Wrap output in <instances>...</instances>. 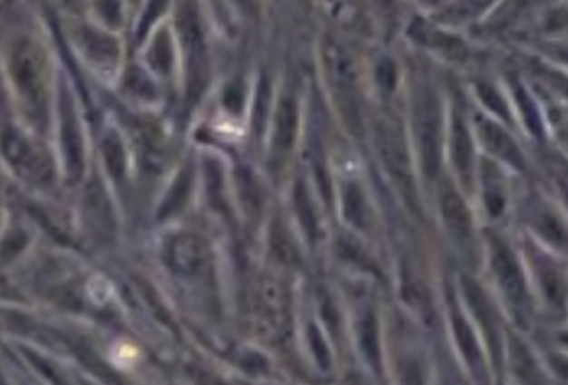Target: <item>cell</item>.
I'll return each instance as SVG.
<instances>
[{"instance_id":"30bf717a","label":"cell","mask_w":568,"mask_h":385,"mask_svg":"<svg viewBox=\"0 0 568 385\" xmlns=\"http://www.w3.org/2000/svg\"><path fill=\"white\" fill-rule=\"evenodd\" d=\"M442 217L451 236L459 243H467L472 237V217L467 205L454 189H446L441 197Z\"/></svg>"},{"instance_id":"60d3db41","label":"cell","mask_w":568,"mask_h":385,"mask_svg":"<svg viewBox=\"0 0 568 385\" xmlns=\"http://www.w3.org/2000/svg\"><path fill=\"white\" fill-rule=\"evenodd\" d=\"M563 193H565V199H567L568 203V188H565V187H563Z\"/></svg>"},{"instance_id":"f35d334b","label":"cell","mask_w":568,"mask_h":385,"mask_svg":"<svg viewBox=\"0 0 568 385\" xmlns=\"http://www.w3.org/2000/svg\"><path fill=\"white\" fill-rule=\"evenodd\" d=\"M562 140H563V141H565V143H567L568 145V127H565V129L562 130Z\"/></svg>"},{"instance_id":"5b68a950","label":"cell","mask_w":568,"mask_h":385,"mask_svg":"<svg viewBox=\"0 0 568 385\" xmlns=\"http://www.w3.org/2000/svg\"><path fill=\"white\" fill-rule=\"evenodd\" d=\"M326 59H328L326 62L329 69V77L336 90V103L339 105V110L349 130L356 135H361L363 125H361L359 105L356 99V70H354L353 57L341 45L331 43L328 45Z\"/></svg>"},{"instance_id":"f546056e","label":"cell","mask_w":568,"mask_h":385,"mask_svg":"<svg viewBox=\"0 0 568 385\" xmlns=\"http://www.w3.org/2000/svg\"><path fill=\"white\" fill-rule=\"evenodd\" d=\"M477 91H479L480 100L484 101V105L487 109L492 110L495 115H499L500 119L510 121L509 107L497 90L494 89L492 85H487V83H479Z\"/></svg>"},{"instance_id":"1f68e13d","label":"cell","mask_w":568,"mask_h":385,"mask_svg":"<svg viewBox=\"0 0 568 385\" xmlns=\"http://www.w3.org/2000/svg\"><path fill=\"white\" fill-rule=\"evenodd\" d=\"M376 80L384 91H392L397 82V69L391 59H382L376 67Z\"/></svg>"},{"instance_id":"83f0119b","label":"cell","mask_w":568,"mask_h":385,"mask_svg":"<svg viewBox=\"0 0 568 385\" xmlns=\"http://www.w3.org/2000/svg\"><path fill=\"white\" fill-rule=\"evenodd\" d=\"M539 229L544 236L553 243L555 246H568V231L559 217L552 213H544L539 217Z\"/></svg>"},{"instance_id":"9c48e42d","label":"cell","mask_w":568,"mask_h":385,"mask_svg":"<svg viewBox=\"0 0 568 385\" xmlns=\"http://www.w3.org/2000/svg\"><path fill=\"white\" fill-rule=\"evenodd\" d=\"M85 223L93 231L95 236H112L115 231V217L113 209L108 201L107 191L100 185V181H93L85 191Z\"/></svg>"},{"instance_id":"ac0fdd59","label":"cell","mask_w":568,"mask_h":385,"mask_svg":"<svg viewBox=\"0 0 568 385\" xmlns=\"http://www.w3.org/2000/svg\"><path fill=\"white\" fill-rule=\"evenodd\" d=\"M79 39L82 49L93 62L113 63L117 60L118 43L115 39L93 29L82 30Z\"/></svg>"},{"instance_id":"7a4b0ae2","label":"cell","mask_w":568,"mask_h":385,"mask_svg":"<svg viewBox=\"0 0 568 385\" xmlns=\"http://www.w3.org/2000/svg\"><path fill=\"white\" fill-rule=\"evenodd\" d=\"M376 145L386 171L391 175L402 197L416 207V189L412 183L411 161L401 129L394 120L382 119L376 125Z\"/></svg>"},{"instance_id":"2e32d148","label":"cell","mask_w":568,"mask_h":385,"mask_svg":"<svg viewBox=\"0 0 568 385\" xmlns=\"http://www.w3.org/2000/svg\"><path fill=\"white\" fill-rule=\"evenodd\" d=\"M452 159L455 169L459 171L462 179L469 181L472 175V159H474V149H472V140L469 130L465 127L464 120L459 113L454 115L452 121Z\"/></svg>"},{"instance_id":"74e56055","label":"cell","mask_w":568,"mask_h":385,"mask_svg":"<svg viewBox=\"0 0 568 385\" xmlns=\"http://www.w3.org/2000/svg\"><path fill=\"white\" fill-rule=\"evenodd\" d=\"M552 366L559 372L563 379H568V359L567 357H552Z\"/></svg>"},{"instance_id":"9a60e30c","label":"cell","mask_w":568,"mask_h":385,"mask_svg":"<svg viewBox=\"0 0 568 385\" xmlns=\"http://www.w3.org/2000/svg\"><path fill=\"white\" fill-rule=\"evenodd\" d=\"M409 34L417 42L426 43V45H431L432 49L441 50L442 53L449 55L452 59L461 60L467 55L465 43L461 39L447 35V34L439 32V30L431 29L429 25H426L421 20H416L412 24Z\"/></svg>"},{"instance_id":"b9f144b4","label":"cell","mask_w":568,"mask_h":385,"mask_svg":"<svg viewBox=\"0 0 568 385\" xmlns=\"http://www.w3.org/2000/svg\"><path fill=\"white\" fill-rule=\"evenodd\" d=\"M0 385H7V384H5V380H4V379H2V377H0Z\"/></svg>"},{"instance_id":"ffe728a7","label":"cell","mask_w":568,"mask_h":385,"mask_svg":"<svg viewBox=\"0 0 568 385\" xmlns=\"http://www.w3.org/2000/svg\"><path fill=\"white\" fill-rule=\"evenodd\" d=\"M482 178H484V197L490 217H497L505 207V193H504V178L500 169L484 159L482 163Z\"/></svg>"},{"instance_id":"cb8c5ba5","label":"cell","mask_w":568,"mask_h":385,"mask_svg":"<svg viewBox=\"0 0 568 385\" xmlns=\"http://www.w3.org/2000/svg\"><path fill=\"white\" fill-rule=\"evenodd\" d=\"M190 188H191V175L188 169H183L180 175H178L177 181L173 183V187L170 189L168 197H165L163 205L160 207V213L158 217H168L171 215H175L177 211H180L185 201H187L188 195H190Z\"/></svg>"},{"instance_id":"4fadbf2b","label":"cell","mask_w":568,"mask_h":385,"mask_svg":"<svg viewBox=\"0 0 568 385\" xmlns=\"http://www.w3.org/2000/svg\"><path fill=\"white\" fill-rule=\"evenodd\" d=\"M537 276H539L542 294L550 307L562 311L565 307L568 296L567 281L560 273L559 267L555 266L549 257H537Z\"/></svg>"},{"instance_id":"484cf974","label":"cell","mask_w":568,"mask_h":385,"mask_svg":"<svg viewBox=\"0 0 568 385\" xmlns=\"http://www.w3.org/2000/svg\"><path fill=\"white\" fill-rule=\"evenodd\" d=\"M150 63L162 75H168L173 65V43L168 30H162L150 50Z\"/></svg>"},{"instance_id":"4dcf8cb0","label":"cell","mask_w":568,"mask_h":385,"mask_svg":"<svg viewBox=\"0 0 568 385\" xmlns=\"http://www.w3.org/2000/svg\"><path fill=\"white\" fill-rule=\"evenodd\" d=\"M125 87L133 91L138 97H153V83L148 80L147 75L138 69L128 70Z\"/></svg>"},{"instance_id":"8fae6325","label":"cell","mask_w":568,"mask_h":385,"mask_svg":"<svg viewBox=\"0 0 568 385\" xmlns=\"http://www.w3.org/2000/svg\"><path fill=\"white\" fill-rule=\"evenodd\" d=\"M480 139L485 145V149L495 157L510 163L514 168H525V161L520 153L519 147L510 139L505 130L500 129L499 125L492 123L489 120L480 121Z\"/></svg>"},{"instance_id":"ab89813d","label":"cell","mask_w":568,"mask_h":385,"mask_svg":"<svg viewBox=\"0 0 568 385\" xmlns=\"http://www.w3.org/2000/svg\"><path fill=\"white\" fill-rule=\"evenodd\" d=\"M560 341H562V342L568 347V332L567 334H562V336H560Z\"/></svg>"},{"instance_id":"d4e9b609","label":"cell","mask_w":568,"mask_h":385,"mask_svg":"<svg viewBox=\"0 0 568 385\" xmlns=\"http://www.w3.org/2000/svg\"><path fill=\"white\" fill-rule=\"evenodd\" d=\"M514 93H515V100L519 103L522 117H524V121H525L530 133L535 135L537 139H542L544 137V127H542V120H540L537 105L534 103V100L527 93V90L524 89L519 82L514 83Z\"/></svg>"},{"instance_id":"3957f363","label":"cell","mask_w":568,"mask_h":385,"mask_svg":"<svg viewBox=\"0 0 568 385\" xmlns=\"http://www.w3.org/2000/svg\"><path fill=\"white\" fill-rule=\"evenodd\" d=\"M178 30L183 45L185 69H187L188 101H196L206 89V45L203 29L193 5H187L178 15Z\"/></svg>"},{"instance_id":"5bb4252c","label":"cell","mask_w":568,"mask_h":385,"mask_svg":"<svg viewBox=\"0 0 568 385\" xmlns=\"http://www.w3.org/2000/svg\"><path fill=\"white\" fill-rule=\"evenodd\" d=\"M509 361L512 372L519 379L520 384L544 385V376L537 361L519 337H509Z\"/></svg>"},{"instance_id":"8992f818","label":"cell","mask_w":568,"mask_h":385,"mask_svg":"<svg viewBox=\"0 0 568 385\" xmlns=\"http://www.w3.org/2000/svg\"><path fill=\"white\" fill-rule=\"evenodd\" d=\"M0 149L10 165L19 171L24 178L42 181L50 177L52 163L49 157L32 145L19 130L7 127L0 133Z\"/></svg>"},{"instance_id":"e575fe53","label":"cell","mask_w":568,"mask_h":385,"mask_svg":"<svg viewBox=\"0 0 568 385\" xmlns=\"http://www.w3.org/2000/svg\"><path fill=\"white\" fill-rule=\"evenodd\" d=\"M100 10L107 17L110 24L117 25L120 22V9H118L117 2H103V4H100Z\"/></svg>"},{"instance_id":"d590c367","label":"cell","mask_w":568,"mask_h":385,"mask_svg":"<svg viewBox=\"0 0 568 385\" xmlns=\"http://www.w3.org/2000/svg\"><path fill=\"white\" fill-rule=\"evenodd\" d=\"M160 5H163V4H152V5H150V9H148V15L143 17V24H142V29H140V35H145L148 24H150V22H153V19L157 17L158 12L162 9Z\"/></svg>"},{"instance_id":"6da1fadb","label":"cell","mask_w":568,"mask_h":385,"mask_svg":"<svg viewBox=\"0 0 568 385\" xmlns=\"http://www.w3.org/2000/svg\"><path fill=\"white\" fill-rule=\"evenodd\" d=\"M12 75L22 99L39 123L47 113V65L42 50L30 40H20L12 53Z\"/></svg>"},{"instance_id":"52a82bcc","label":"cell","mask_w":568,"mask_h":385,"mask_svg":"<svg viewBox=\"0 0 568 385\" xmlns=\"http://www.w3.org/2000/svg\"><path fill=\"white\" fill-rule=\"evenodd\" d=\"M417 131L422 169L427 178H436L441 168V107L431 93H427L419 105Z\"/></svg>"},{"instance_id":"7c38bea8","label":"cell","mask_w":568,"mask_h":385,"mask_svg":"<svg viewBox=\"0 0 568 385\" xmlns=\"http://www.w3.org/2000/svg\"><path fill=\"white\" fill-rule=\"evenodd\" d=\"M208 253H210L208 245L193 233H181L170 245L171 261L180 269H187V271L203 266L208 261Z\"/></svg>"},{"instance_id":"d6a6232c","label":"cell","mask_w":568,"mask_h":385,"mask_svg":"<svg viewBox=\"0 0 568 385\" xmlns=\"http://www.w3.org/2000/svg\"><path fill=\"white\" fill-rule=\"evenodd\" d=\"M24 356L29 359L30 362L34 364V366L37 367V371H40L44 376L49 379L50 382H54L55 385H67L65 384V380L62 379L59 372L55 371V367L52 366L50 362H47L45 359H42V357L37 356L35 352H32L29 349H25L24 351Z\"/></svg>"},{"instance_id":"8d00e7d4","label":"cell","mask_w":568,"mask_h":385,"mask_svg":"<svg viewBox=\"0 0 568 385\" xmlns=\"http://www.w3.org/2000/svg\"><path fill=\"white\" fill-rule=\"evenodd\" d=\"M549 80L555 85V89L562 90L565 95H568V79L567 77H563V75H560L559 72L555 73V72H550Z\"/></svg>"},{"instance_id":"ba28073f","label":"cell","mask_w":568,"mask_h":385,"mask_svg":"<svg viewBox=\"0 0 568 385\" xmlns=\"http://www.w3.org/2000/svg\"><path fill=\"white\" fill-rule=\"evenodd\" d=\"M62 110V149L67 163V171L72 179H79L83 173V143L80 135L79 121L75 117V109L69 90L62 87L60 97Z\"/></svg>"},{"instance_id":"f1b7e54d","label":"cell","mask_w":568,"mask_h":385,"mask_svg":"<svg viewBox=\"0 0 568 385\" xmlns=\"http://www.w3.org/2000/svg\"><path fill=\"white\" fill-rule=\"evenodd\" d=\"M269 99H271V90L268 80L263 79L260 82L258 93H256L255 113H253V129L256 133H263L265 130L266 119H268V107H269Z\"/></svg>"},{"instance_id":"e0dca14e","label":"cell","mask_w":568,"mask_h":385,"mask_svg":"<svg viewBox=\"0 0 568 385\" xmlns=\"http://www.w3.org/2000/svg\"><path fill=\"white\" fill-rule=\"evenodd\" d=\"M464 284H465V293H467V297H469V303H471L472 309L475 311V316L479 317L480 322H482V327L485 329V334L489 337L490 346H492V351H494V357H495V361H497V364H499V332H497L495 319H494V314H492V309H490L489 303H487V299L484 296L482 289H480L475 283H472L469 279H465V281H464Z\"/></svg>"},{"instance_id":"7402d4cb","label":"cell","mask_w":568,"mask_h":385,"mask_svg":"<svg viewBox=\"0 0 568 385\" xmlns=\"http://www.w3.org/2000/svg\"><path fill=\"white\" fill-rule=\"evenodd\" d=\"M103 159L107 165L108 173L115 179H120L127 171V155L123 143L115 131H110L102 143Z\"/></svg>"},{"instance_id":"44dd1931","label":"cell","mask_w":568,"mask_h":385,"mask_svg":"<svg viewBox=\"0 0 568 385\" xmlns=\"http://www.w3.org/2000/svg\"><path fill=\"white\" fill-rule=\"evenodd\" d=\"M344 217L354 226L364 227L367 223V205L363 191L356 185H346L343 193Z\"/></svg>"},{"instance_id":"d6986e66","label":"cell","mask_w":568,"mask_h":385,"mask_svg":"<svg viewBox=\"0 0 568 385\" xmlns=\"http://www.w3.org/2000/svg\"><path fill=\"white\" fill-rule=\"evenodd\" d=\"M275 145L281 151L293 147L298 130V109L291 99H283L276 110Z\"/></svg>"},{"instance_id":"4316f807","label":"cell","mask_w":568,"mask_h":385,"mask_svg":"<svg viewBox=\"0 0 568 385\" xmlns=\"http://www.w3.org/2000/svg\"><path fill=\"white\" fill-rule=\"evenodd\" d=\"M294 205H296V213H298L304 233L308 236H316L318 221H316V215H314L313 201L308 195V189L304 187L303 181L298 183L296 191H294Z\"/></svg>"},{"instance_id":"836d02e7","label":"cell","mask_w":568,"mask_h":385,"mask_svg":"<svg viewBox=\"0 0 568 385\" xmlns=\"http://www.w3.org/2000/svg\"><path fill=\"white\" fill-rule=\"evenodd\" d=\"M25 236H22L20 233H14L10 235L5 241H4V247H2V253L4 256L12 257L17 251H20L22 247L25 246Z\"/></svg>"},{"instance_id":"603a6c76","label":"cell","mask_w":568,"mask_h":385,"mask_svg":"<svg viewBox=\"0 0 568 385\" xmlns=\"http://www.w3.org/2000/svg\"><path fill=\"white\" fill-rule=\"evenodd\" d=\"M455 331H457V337H459V342H461L462 351L467 357L469 364H471L475 376L480 377L482 380L485 379V367H484V359L480 354L479 346L474 339L471 329L465 324V321H462L461 317H455Z\"/></svg>"},{"instance_id":"277c9868","label":"cell","mask_w":568,"mask_h":385,"mask_svg":"<svg viewBox=\"0 0 568 385\" xmlns=\"http://www.w3.org/2000/svg\"><path fill=\"white\" fill-rule=\"evenodd\" d=\"M492 265H494L500 289L507 297V303L512 307L515 319L519 321L520 326L527 327L530 299L525 277L522 274V269L512 249L502 239L495 236L492 237Z\"/></svg>"}]
</instances>
